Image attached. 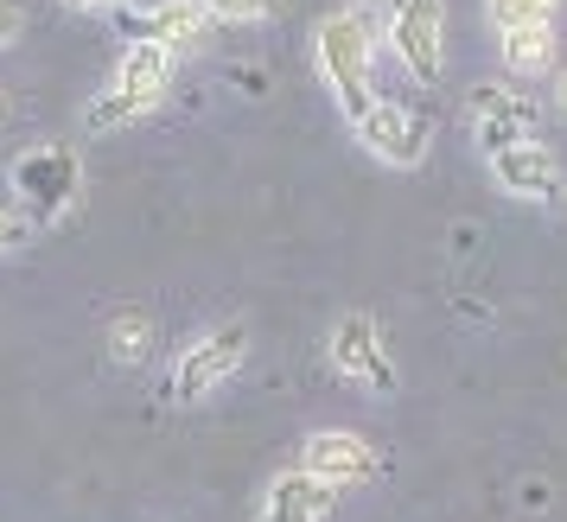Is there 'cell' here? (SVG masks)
<instances>
[{
    "instance_id": "cell-17",
    "label": "cell",
    "mask_w": 567,
    "mask_h": 522,
    "mask_svg": "<svg viewBox=\"0 0 567 522\" xmlns=\"http://www.w3.org/2000/svg\"><path fill=\"white\" fill-rule=\"evenodd\" d=\"M27 236H32V223L20 210H0V255H7V249H27Z\"/></svg>"
},
{
    "instance_id": "cell-6",
    "label": "cell",
    "mask_w": 567,
    "mask_h": 522,
    "mask_svg": "<svg viewBox=\"0 0 567 522\" xmlns=\"http://www.w3.org/2000/svg\"><path fill=\"white\" fill-rule=\"evenodd\" d=\"M326 364L344 376V383H358L370 395H389L395 389V357H389L383 344V325L370 313H344L332 325V338H326Z\"/></svg>"
},
{
    "instance_id": "cell-8",
    "label": "cell",
    "mask_w": 567,
    "mask_h": 522,
    "mask_svg": "<svg viewBox=\"0 0 567 522\" xmlns=\"http://www.w3.org/2000/svg\"><path fill=\"white\" fill-rule=\"evenodd\" d=\"M389 45L414 83H434L446 64V0H402L389 13Z\"/></svg>"
},
{
    "instance_id": "cell-11",
    "label": "cell",
    "mask_w": 567,
    "mask_h": 522,
    "mask_svg": "<svg viewBox=\"0 0 567 522\" xmlns=\"http://www.w3.org/2000/svg\"><path fill=\"white\" fill-rule=\"evenodd\" d=\"M491 179L504 185L511 198H536V205H561V166L555 154L542 147V140H523V147H504V154H491Z\"/></svg>"
},
{
    "instance_id": "cell-18",
    "label": "cell",
    "mask_w": 567,
    "mask_h": 522,
    "mask_svg": "<svg viewBox=\"0 0 567 522\" xmlns=\"http://www.w3.org/2000/svg\"><path fill=\"white\" fill-rule=\"evenodd\" d=\"M20 27H27V7H20V0H0V45H13Z\"/></svg>"
},
{
    "instance_id": "cell-12",
    "label": "cell",
    "mask_w": 567,
    "mask_h": 522,
    "mask_svg": "<svg viewBox=\"0 0 567 522\" xmlns=\"http://www.w3.org/2000/svg\"><path fill=\"white\" fill-rule=\"evenodd\" d=\"M332 503H338L332 484H319V478H307V471H281V478L261 491L256 522H326Z\"/></svg>"
},
{
    "instance_id": "cell-14",
    "label": "cell",
    "mask_w": 567,
    "mask_h": 522,
    "mask_svg": "<svg viewBox=\"0 0 567 522\" xmlns=\"http://www.w3.org/2000/svg\"><path fill=\"white\" fill-rule=\"evenodd\" d=\"M561 0H485V20L497 32H516V27H555Z\"/></svg>"
},
{
    "instance_id": "cell-3",
    "label": "cell",
    "mask_w": 567,
    "mask_h": 522,
    "mask_svg": "<svg viewBox=\"0 0 567 522\" xmlns=\"http://www.w3.org/2000/svg\"><path fill=\"white\" fill-rule=\"evenodd\" d=\"M13 198L32 230H58L83 205V159L71 140H39L13 159Z\"/></svg>"
},
{
    "instance_id": "cell-15",
    "label": "cell",
    "mask_w": 567,
    "mask_h": 522,
    "mask_svg": "<svg viewBox=\"0 0 567 522\" xmlns=\"http://www.w3.org/2000/svg\"><path fill=\"white\" fill-rule=\"evenodd\" d=\"M147 351H154V325L141 313H122L109 325V357L115 364H147Z\"/></svg>"
},
{
    "instance_id": "cell-13",
    "label": "cell",
    "mask_w": 567,
    "mask_h": 522,
    "mask_svg": "<svg viewBox=\"0 0 567 522\" xmlns=\"http://www.w3.org/2000/svg\"><path fill=\"white\" fill-rule=\"evenodd\" d=\"M497 52H504V71L511 77H548L555 71V27L497 32Z\"/></svg>"
},
{
    "instance_id": "cell-9",
    "label": "cell",
    "mask_w": 567,
    "mask_h": 522,
    "mask_svg": "<svg viewBox=\"0 0 567 522\" xmlns=\"http://www.w3.org/2000/svg\"><path fill=\"white\" fill-rule=\"evenodd\" d=\"M472 122H478V154H504V147H523V140H536V108L523 90L511 83H485V90H472Z\"/></svg>"
},
{
    "instance_id": "cell-1",
    "label": "cell",
    "mask_w": 567,
    "mask_h": 522,
    "mask_svg": "<svg viewBox=\"0 0 567 522\" xmlns=\"http://www.w3.org/2000/svg\"><path fill=\"white\" fill-rule=\"evenodd\" d=\"M312 58H319L326 90L344 103V115H358L377 96V20H370V7L326 13L319 20V39H312Z\"/></svg>"
},
{
    "instance_id": "cell-5",
    "label": "cell",
    "mask_w": 567,
    "mask_h": 522,
    "mask_svg": "<svg viewBox=\"0 0 567 522\" xmlns=\"http://www.w3.org/2000/svg\"><path fill=\"white\" fill-rule=\"evenodd\" d=\"M243 364H249V325H210V332H198V338L173 357V401H179V408L205 401V395H217Z\"/></svg>"
},
{
    "instance_id": "cell-16",
    "label": "cell",
    "mask_w": 567,
    "mask_h": 522,
    "mask_svg": "<svg viewBox=\"0 0 567 522\" xmlns=\"http://www.w3.org/2000/svg\"><path fill=\"white\" fill-rule=\"evenodd\" d=\"M192 7H205L210 27H256L268 13H281V0H192Z\"/></svg>"
},
{
    "instance_id": "cell-7",
    "label": "cell",
    "mask_w": 567,
    "mask_h": 522,
    "mask_svg": "<svg viewBox=\"0 0 567 522\" xmlns=\"http://www.w3.org/2000/svg\"><path fill=\"white\" fill-rule=\"evenodd\" d=\"M300 471L319 478V484H332V491H351V484H370L383 471V452L363 434H351V427H319L300 446Z\"/></svg>"
},
{
    "instance_id": "cell-20",
    "label": "cell",
    "mask_w": 567,
    "mask_h": 522,
    "mask_svg": "<svg viewBox=\"0 0 567 522\" xmlns=\"http://www.w3.org/2000/svg\"><path fill=\"white\" fill-rule=\"evenodd\" d=\"M358 7H383V13H395V7H402V0H358Z\"/></svg>"
},
{
    "instance_id": "cell-10",
    "label": "cell",
    "mask_w": 567,
    "mask_h": 522,
    "mask_svg": "<svg viewBox=\"0 0 567 522\" xmlns=\"http://www.w3.org/2000/svg\"><path fill=\"white\" fill-rule=\"evenodd\" d=\"M122 39H147V45H166V52H192V45H205L210 39V20L205 7H192V0H154V7H128L122 13Z\"/></svg>"
},
{
    "instance_id": "cell-4",
    "label": "cell",
    "mask_w": 567,
    "mask_h": 522,
    "mask_svg": "<svg viewBox=\"0 0 567 522\" xmlns=\"http://www.w3.org/2000/svg\"><path fill=\"white\" fill-rule=\"evenodd\" d=\"M351 128H358L363 154H377L383 166H395V173H414V166L427 159V147H434V122H427L421 108L383 96V90L351 115Z\"/></svg>"
},
{
    "instance_id": "cell-19",
    "label": "cell",
    "mask_w": 567,
    "mask_h": 522,
    "mask_svg": "<svg viewBox=\"0 0 567 522\" xmlns=\"http://www.w3.org/2000/svg\"><path fill=\"white\" fill-rule=\"evenodd\" d=\"M64 7H78V13H128L134 0H64Z\"/></svg>"
},
{
    "instance_id": "cell-2",
    "label": "cell",
    "mask_w": 567,
    "mask_h": 522,
    "mask_svg": "<svg viewBox=\"0 0 567 522\" xmlns=\"http://www.w3.org/2000/svg\"><path fill=\"white\" fill-rule=\"evenodd\" d=\"M173 71H179V52L134 39L128 52H122V64H115V77H109V90L96 96V103H90L83 128H90V134H115V128H128V122H141L147 108L166 103V90H173Z\"/></svg>"
},
{
    "instance_id": "cell-21",
    "label": "cell",
    "mask_w": 567,
    "mask_h": 522,
    "mask_svg": "<svg viewBox=\"0 0 567 522\" xmlns=\"http://www.w3.org/2000/svg\"><path fill=\"white\" fill-rule=\"evenodd\" d=\"M555 90H561V108H567V71H561V77H555Z\"/></svg>"
}]
</instances>
